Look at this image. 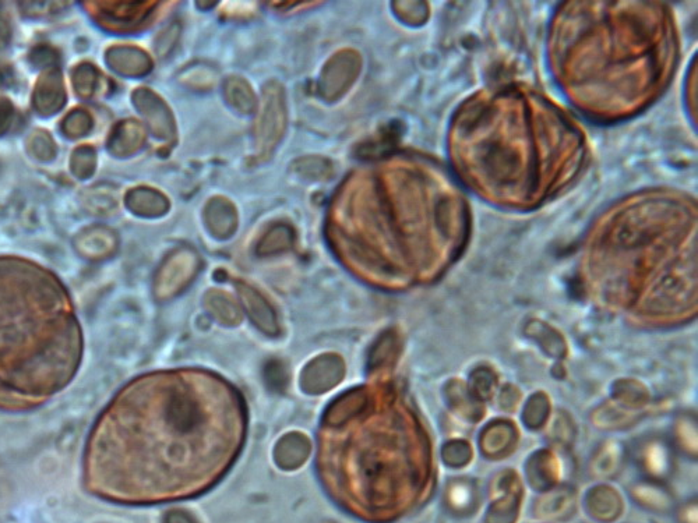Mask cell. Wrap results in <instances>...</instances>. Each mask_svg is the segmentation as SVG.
<instances>
[{"mask_svg":"<svg viewBox=\"0 0 698 523\" xmlns=\"http://www.w3.org/2000/svg\"><path fill=\"white\" fill-rule=\"evenodd\" d=\"M590 512L592 517L601 522H612L622 514V501L612 491H595L590 498Z\"/></svg>","mask_w":698,"mask_h":523,"instance_id":"cell-2","label":"cell"},{"mask_svg":"<svg viewBox=\"0 0 698 523\" xmlns=\"http://www.w3.org/2000/svg\"><path fill=\"white\" fill-rule=\"evenodd\" d=\"M447 507L456 515H470L477 510L478 496L477 490L471 484L465 482H457L451 484L447 491Z\"/></svg>","mask_w":698,"mask_h":523,"instance_id":"cell-1","label":"cell"},{"mask_svg":"<svg viewBox=\"0 0 698 523\" xmlns=\"http://www.w3.org/2000/svg\"><path fill=\"white\" fill-rule=\"evenodd\" d=\"M574 497L569 493H559L556 496L545 498L537 505L538 517L553 519V521H564L571 517L574 512Z\"/></svg>","mask_w":698,"mask_h":523,"instance_id":"cell-3","label":"cell"},{"mask_svg":"<svg viewBox=\"0 0 698 523\" xmlns=\"http://www.w3.org/2000/svg\"><path fill=\"white\" fill-rule=\"evenodd\" d=\"M680 523H697V507L696 504L686 505L682 508L679 515Z\"/></svg>","mask_w":698,"mask_h":523,"instance_id":"cell-5","label":"cell"},{"mask_svg":"<svg viewBox=\"0 0 698 523\" xmlns=\"http://www.w3.org/2000/svg\"><path fill=\"white\" fill-rule=\"evenodd\" d=\"M633 496L638 504L651 511L666 512L672 507L671 496L654 487H637Z\"/></svg>","mask_w":698,"mask_h":523,"instance_id":"cell-4","label":"cell"}]
</instances>
